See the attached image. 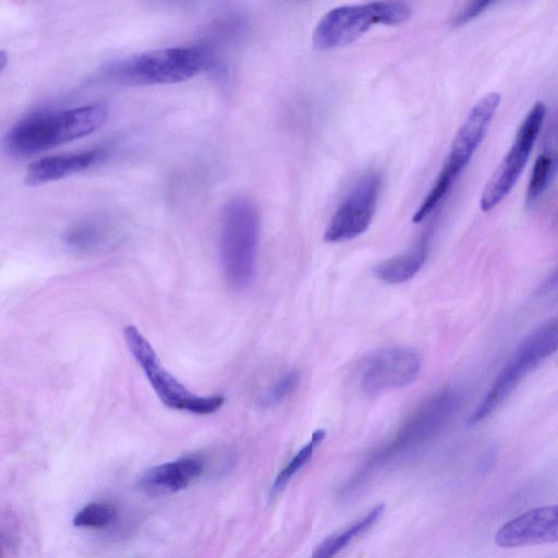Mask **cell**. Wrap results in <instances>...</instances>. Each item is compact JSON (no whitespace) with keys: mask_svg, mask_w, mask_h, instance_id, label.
I'll list each match as a JSON object with an SVG mask.
<instances>
[{"mask_svg":"<svg viewBox=\"0 0 558 558\" xmlns=\"http://www.w3.org/2000/svg\"><path fill=\"white\" fill-rule=\"evenodd\" d=\"M411 15V8L400 1H373L341 5L328 11L313 32V44L326 50L349 45L373 25H398Z\"/></svg>","mask_w":558,"mask_h":558,"instance_id":"cell-6","label":"cell"},{"mask_svg":"<svg viewBox=\"0 0 558 558\" xmlns=\"http://www.w3.org/2000/svg\"><path fill=\"white\" fill-rule=\"evenodd\" d=\"M380 192L376 172L362 175L347 192L325 232V241L342 242L364 233L369 227Z\"/></svg>","mask_w":558,"mask_h":558,"instance_id":"cell-9","label":"cell"},{"mask_svg":"<svg viewBox=\"0 0 558 558\" xmlns=\"http://www.w3.org/2000/svg\"><path fill=\"white\" fill-rule=\"evenodd\" d=\"M558 350V315L527 335L501 368L469 418L480 423L497 411L517 387Z\"/></svg>","mask_w":558,"mask_h":558,"instance_id":"cell-4","label":"cell"},{"mask_svg":"<svg viewBox=\"0 0 558 558\" xmlns=\"http://www.w3.org/2000/svg\"><path fill=\"white\" fill-rule=\"evenodd\" d=\"M421 369V359L410 348H388L372 354L365 362L361 385L368 395H378L413 383Z\"/></svg>","mask_w":558,"mask_h":558,"instance_id":"cell-11","label":"cell"},{"mask_svg":"<svg viewBox=\"0 0 558 558\" xmlns=\"http://www.w3.org/2000/svg\"><path fill=\"white\" fill-rule=\"evenodd\" d=\"M545 118V104L536 101L521 122L508 153L484 187L481 196L483 211L492 210L515 185L529 160Z\"/></svg>","mask_w":558,"mask_h":558,"instance_id":"cell-8","label":"cell"},{"mask_svg":"<svg viewBox=\"0 0 558 558\" xmlns=\"http://www.w3.org/2000/svg\"><path fill=\"white\" fill-rule=\"evenodd\" d=\"M121 231L108 218H86L73 223L64 233V243L74 254L89 256L104 253L119 243Z\"/></svg>","mask_w":558,"mask_h":558,"instance_id":"cell-15","label":"cell"},{"mask_svg":"<svg viewBox=\"0 0 558 558\" xmlns=\"http://www.w3.org/2000/svg\"><path fill=\"white\" fill-rule=\"evenodd\" d=\"M99 148L47 156L34 160L26 169L24 182L37 186L80 173L104 158Z\"/></svg>","mask_w":558,"mask_h":558,"instance_id":"cell-14","label":"cell"},{"mask_svg":"<svg viewBox=\"0 0 558 558\" xmlns=\"http://www.w3.org/2000/svg\"><path fill=\"white\" fill-rule=\"evenodd\" d=\"M558 175V151L546 150L535 159L526 189V205L532 207Z\"/></svg>","mask_w":558,"mask_h":558,"instance_id":"cell-17","label":"cell"},{"mask_svg":"<svg viewBox=\"0 0 558 558\" xmlns=\"http://www.w3.org/2000/svg\"><path fill=\"white\" fill-rule=\"evenodd\" d=\"M117 512L113 507L102 502H92L82 508L73 518L78 527H101L114 521Z\"/></svg>","mask_w":558,"mask_h":558,"instance_id":"cell-20","label":"cell"},{"mask_svg":"<svg viewBox=\"0 0 558 558\" xmlns=\"http://www.w3.org/2000/svg\"><path fill=\"white\" fill-rule=\"evenodd\" d=\"M495 541L506 548L558 542V505L533 508L511 519L499 527Z\"/></svg>","mask_w":558,"mask_h":558,"instance_id":"cell-12","label":"cell"},{"mask_svg":"<svg viewBox=\"0 0 558 558\" xmlns=\"http://www.w3.org/2000/svg\"><path fill=\"white\" fill-rule=\"evenodd\" d=\"M425 256V245L391 257L376 268V276L387 283H402L413 278L420 270Z\"/></svg>","mask_w":558,"mask_h":558,"instance_id":"cell-16","label":"cell"},{"mask_svg":"<svg viewBox=\"0 0 558 558\" xmlns=\"http://www.w3.org/2000/svg\"><path fill=\"white\" fill-rule=\"evenodd\" d=\"M460 401L459 393L451 389L433 396L403 425L384 457L398 454L433 437L453 417Z\"/></svg>","mask_w":558,"mask_h":558,"instance_id":"cell-10","label":"cell"},{"mask_svg":"<svg viewBox=\"0 0 558 558\" xmlns=\"http://www.w3.org/2000/svg\"><path fill=\"white\" fill-rule=\"evenodd\" d=\"M108 118V108L90 104L63 110H44L25 116L7 133V151L31 157L82 138L97 131Z\"/></svg>","mask_w":558,"mask_h":558,"instance_id":"cell-1","label":"cell"},{"mask_svg":"<svg viewBox=\"0 0 558 558\" xmlns=\"http://www.w3.org/2000/svg\"><path fill=\"white\" fill-rule=\"evenodd\" d=\"M558 288V267L547 277V279L539 287L542 293H547Z\"/></svg>","mask_w":558,"mask_h":558,"instance_id":"cell-23","label":"cell"},{"mask_svg":"<svg viewBox=\"0 0 558 558\" xmlns=\"http://www.w3.org/2000/svg\"><path fill=\"white\" fill-rule=\"evenodd\" d=\"M500 104V94L492 92L482 97L470 110L451 144L447 159L433 187L413 216L423 221L445 198L458 175L468 166L484 140Z\"/></svg>","mask_w":558,"mask_h":558,"instance_id":"cell-5","label":"cell"},{"mask_svg":"<svg viewBox=\"0 0 558 558\" xmlns=\"http://www.w3.org/2000/svg\"><path fill=\"white\" fill-rule=\"evenodd\" d=\"M128 349L143 369L153 390L168 408L198 415L218 411L225 402L221 395L201 396L190 391L161 363L156 351L133 325L124 328Z\"/></svg>","mask_w":558,"mask_h":558,"instance_id":"cell-7","label":"cell"},{"mask_svg":"<svg viewBox=\"0 0 558 558\" xmlns=\"http://www.w3.org/2000/svg\"><path fill=\"white\" fill-rule=\"evenodd\" d=\"M323 429L315 430L308 444L302 447L288 464L278 473L271 487V494H278L290 481V478L303 468L312 458L314 447L324 439Z\"/></svg>","mask_w":558,"mask_h":558,"instance_id":"cell-19","label":"cell"},{"mask_svg":"<svg viewBox=\"0 0 558 558\" xmlns=\"http://www.w3.org/2000/svg\"><path fill=\"white\" fill-rule=\"evenodd\" d=\"M9 57L4 50L0 51V69L1 71L4 70L7 63H8Z\"/></svg>","mask_w":558,"mask_h":558,"instance_id":"cell-24","label":"cell"},{"mask_svg":"<svg viewBox=\"0 0 558 558\" xmlns=\"http://www.w3.org/2000/svg\"><path fill=\"white\" fill-rule=\"evenodd\" d=\"M204 470L198 456H187L148 469L138 480V487L150 496L177 493L189 486Z\"/></svg>","mask_w":558,"mask_h":558,"instance_id":"cell-13","label":"cell"},{"mask_svg":"<svg viewBox=\"0 0 558 558\" xmlns=\"http://www.w3.org/2000/svg\"><path fill=\"white\" fill-rule=\"evenodd\" d=\"M259 220L255 205L245 197L230 199L220 223L219 255L223 276L234 289L251 284L255 276Z\"/></svg>","mask_w":558,"mask_h":558,"instance_id":"cell-3","label":"cell"},{"mask_svg":"<svg viewBox=\"0 0 558 558\" xmlns=\"http://www.w3.org/2000/svg\"><path fill=\"white\" fill-rule=\"evenodd\" d=\"M208 48L179 46L138 53L111 63L106 76L124 85L182 83L210 66Z\"/></svg>","mask_w":558,"mask_h":558,"instance_id":"cell-2","label":"cell"},{"mask_svg":"<svg viewBox=\"0 0 558 558\" xmlns=\"http://www.w3.org/2000/svg\"><path fill=\"white\" fill-rule=\"evenodd\" d=\"M495 2L490 0L471 1L466 3L452 19L456 26L464 25L485 12Z\"/></svg>","mask_w":558,"mask_h":558,"instance_id":"cell-22","label":"cell"},{"mask_svg":"<svg viewBox=\"0 0 558 558\" xmlns=\"http://www.w3.org/2000/svg\"><path fill=\"white\" fill-rule=\"evenodd\" d=\"M300 381L298 372H289L278 379L260 398V404L265 408L274 407L286 399Z\"/></svg>","mask_w":558,"mask_h":558,"instance_id":"cell-21","label":"cell"},{"mask_svg":"<svg viewBox=\"0 0 558 558\" xmlns=\"http://www.w3.org/2000/svg\"><path fill=\"white\" fill-rule=\"evenodd\" d=\"M383 505L373 508L365 517L350 525L345 530L327 537L313 553L311 558H333L342 548H344L352 538L359 536L381 514Z\"/></svg>","mask_w":558,"mask_h":558,"instance_id":"cell-18","label":"cell"}]
</instances>
